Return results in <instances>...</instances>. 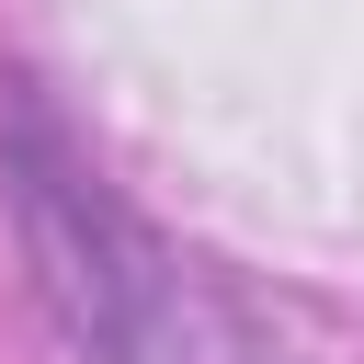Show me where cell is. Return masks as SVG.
Segmentation results:
<instances>
[{"label":"cell","mask_w":364,"mask_h":364,"mask_svg":"<svg viewBox=\"0 0 364 364\" xmlns=\"http://www.w3.org/2000/svg\"><path fill=\"white\" fill-rule=\"evenodd\" d=\"M0 171H11L23 262H34L57 330H68L91 364H284L273 318H262L216 262H193L182 239H159L34 102L11 114Z\"/></svg>","instance_id":"1"}]
</instances>
